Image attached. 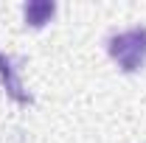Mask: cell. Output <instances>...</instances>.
Here are the masks:
<instances>
[{"label": "cell", "mask_w": 146, "mask_h": 143, "mask_svg": "<svg viewBox=\"0 0 146 143\" xmlns=\"http://www.w3.org/2000/svg\"><path fill=\"white\" fill-rule=\"evenodd\" d=\"M107 51L118 62V68L124 73L141 70L143 62H146V28L143 25H135V28L112 34L107 39Z\"/></svg>", "instance_id": "cell-1"}, {"label": "cell", "mask_w": 146, "mask_h": 143, "mask_svg": "<svg viewBox=\"0 0 146 143\" xmlns=\"http://www.w3.org/2000/svg\"><path fill=\"white\" fill-rule=\"evenodd\" d=\"M0 79H3V84H6V93H9V95H11L17 104H34L31 93H25L23 81H20L17 62H14L11 56H6L3 51H0Z\"/></svg>", "instance_id": "cell-2"}, {"label": "cell", "mask_w": 146, "mask_h": 143, "mask_svg": "<svg viewBox=\"0 0 146 143\" xmlns=\"http://www.w3.org/2000/svg\"><path fill=\"white\" fill-rule=\"evenodd\" d=\"M56 14V3L54 0H28L23 6V17L31 28H42L45 23H51V17Z\"/></svg>", "instance_id": "cell-3"}]
</instances>
